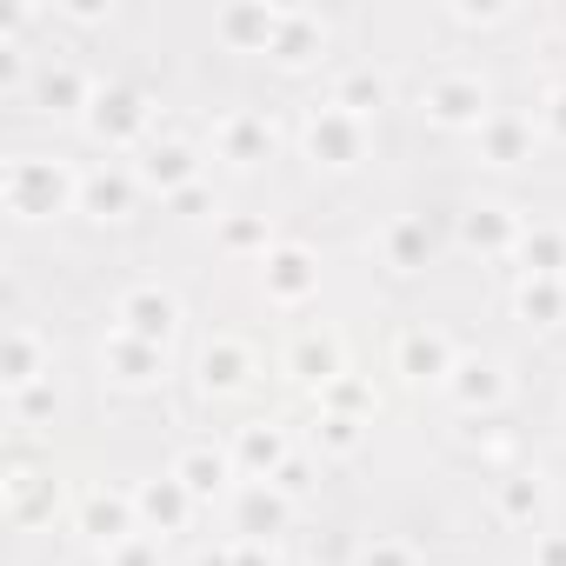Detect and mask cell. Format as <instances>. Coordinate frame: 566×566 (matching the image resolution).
Returning <instances> with one entry per match:
<instances>
[{
  "label": "cell",
  "mask_w": 566,
  "mask_h": 566,
  "mask_svg": "<svg viewBox=\"0 0 566 566\" xmlns=\"http://www.w3.org/2000/svg\"><path fill=\"white\" fill-rule=\"evenodd\" d=\"M0 200H8L14 220H48L67 200H81V180L61 160H48V154H14L8 174H0Z\"/></svg>",
  "instance_id": "1"
},
{
  "label": "cell",
  "mask_w": 566,
  "mask_h": 566,
  "mask_svg": "<svg viewBox=\"0 0 566 566\" xmlns=\"http://www.w3.org/2000/svg\"><path fill=\"white\" fill-rule=\"evenodd\" d=\"M114 321H120V334H134V340H147V347H167V340L180 334V301H174L167 287H154V280H140V287L120 294Z\"/></svg>",
  "instance_id": "2"
},
{
  "label": "cell",
  "mask_w": 566,
  "mask_h": 566,
  "mask_svg": "<svg viewBox=\"0 0 566 566\" xmlns=\"http://www.w3.org/2000/svg\"><path fill=\"white\" fill-rule=\"evenodd\" d=\"M420 107L440 127H486V81L480 74H433Z\"/></svg>",
  "instance_id": "3"
},
{
  "label": "cell",
  "mask_w": 566,
  "mask_h": 566,
  "mask_svg": "<svg viewBox=\"0 0 566 566\" xmlns=\"http://www.w3.org/2000/svg\"><path fill=\"white\" fill-rule=\"evenodd\" d=\"M87 134L107 140V147H127L134 134H147V94L140 87H94Z\"/></svg>",
  "instance_id": "4"
},
{
  "label": "cell",
  "mask_w": 566,
  "mask_h": 566,
  "mask_svg": "<svg viewBox=\"0 0 566 566\" xmlns=\"http://www.w3.org/2000/svg\"><path fill=\"white\" fill-rule=\"evenodd\" d=\"M101 374L114 380V387H154L160 374H167V347H147V340H134V334H107L101 340Z\"/></svg>",
  "instance_id": "5"
},
{
  "label": "cell",
  "mask_w": 566,
  "mask_h": 566,
  "mask_svg": "<svg viewBox=\"0 0 566 566\" xmlns=\"http://www.w3.org/2000/svg\"><path fill=\"white\" fill-rule=\"evenodd\" d=\"M360 147H367V140H360V120H354V114H340L334 101L307 114V154H314L321 167H354V160H360Z\"/></svg>",
  "instance_id": "6"
},
{
  "label": "cell",
  "mask_w": 566,
  "mask_h": 566,
  "mask_svg": "<svg viewBox=\"0 0 566 566\" xmlns=\"http://www.w3.org/2000/svg\"><path fill=\"white\" fill-rule=\"evenodd\" d=\"M134 520H140V513H134V493H107V486H94V493L81 500V533H87L94 546H107V553L134 539Z\"/></svg>",
  "instance_id": "7"
},
{
  "label": "cell",
  "mask_w": 566,
  "mask_h": 566,
  "mask_svg": "<svg viewBox=\"0 0 566 566\" xmlns=\"http://www.w3.org/2000/svg\"><path fill=\"white\" fill-rule=\"evenodd\" d=\"M54 506H61V480L21 460V467L8 473V520H14V526H41V520H54Z\"/></svg>",
  "instance_id": "8"
},
{
  "label": "cell",
  "mask_w": 566,
  "mask_h": 566,
  "mask_svg": "<svg viewBox=\"0 0 566 566\" xmlns=\"http://www.w3.org/2000/svg\"><path fill=\"white\" fill-rule=\"evenodd\" d=\"M41 380H48V340L34 327H8V340H0V387L28 394Z\"/></svg>",
  "instance_id": "9"
},
{
  "label": "cell",
  "mask_w": 566,
  "mask_h": 566,
  "mask_svg": "<svg viewBox=\"0 0 566 566\" xmlns=\"http://www.w3.org/2000/svg\"><path fill=\"white\" fill-rule=\"evenodd\" d=\"M34 107H41V114H87V107H94V87H87L81 67L41 61V67H34Z\"/></svg>",
  "instance_id": "10"
},
{
  "label": "cell",
  "mask_w": 566,
  "mask_h": 566,
  "mask_svg": "<svg viewBox=\"0 0 566 566\" xmlns=\"http://www.w3.org/2000/svg\"><path fill=\"white\" fill-rule=\"evenodd\" d=\"M213 147H220V160L253 167V160H266V154H273V120L240 107V114H227V120L213 127Z\"/></svg>",
  "instance_id": "11"
},
{
  "label": "cell",
  "mask_w": 566,
  "mask_h": 566,
  "mask_svg": "<svg viewBox=\"0 0 566 566\" xmlns=\"http://www.w3.org/2000/svg\"><path fill=\"white\" fill-rule=\"evenodd\" d=\"M260 280H266V294H273V301H307V294H314V280H321V266H314L307 247H273V253L260 260Z\"/></svg>",
  "instance_id": "12"
},
{
  "label": "cell",
  "mask_w": 566,
  "mask_h": 566,
  "mask_svg": "<svg viewBox=\"0 0 566 566\" xmlns=\"http://www.w3.org/2000/svg\"><path fill=\"white\" fill-rule=\"evenodd\" d=\"M280 21H287V8H227V14L213 21V34H220L227 48H240V54H273Z\"/></svg>",
  "instance_id": "13"
},
{
  "label": "cell",
  "mask_w": 566,
  "mask_h": 566,
  "mask_svg": "<svg viewBox=\"0 0 566 566\" xmlns=\"http://www.w3.org/2000/svg\"><path fill=\"white\" fill-rule=\"evenodd\" d=\"M134 513H140L147 526H160V533H180L187 513H193V493H187L174 473H160V480H140V486H134Z\"/></svg>",
  "instance_id": "14"
},
{
  "label": "cell",
  "mask_w": 566,
  "mask_h": 566,
  "mask_svg": "<svg viewBox=\"0 0 566 566\" xmlns=\"http://www.w3.org/2000/svg\"><path fill=\"white\" fill-rule=\"evenodd\" d=\"M453 367H460V354H453L447 334L420 327V334L400 340V374H407V380H453Z\"/></svg>",
  "instance_id": "15"
},
{
  "label": "cell",
  "mask_w": 566,
  "mask_h": 566,
  "mask_svg": "<svg viewBox=\"0 0 566 566\" xmlns=\"http://www.w3.org/2000/svg\"><path fill=\"white\" fill-rule=\"evenodd\" d=\"M193 167H200V160H193L187 140H154V147L140 154V180L160 187V193H187V187H193Z\"/></svg>",
  "instance_id": "16"
},
{
  "label": "cell",
  "mask_w": 566,
  "mask_h": 566,
  "mask_svg": "<svg viewBox=\"0 0 566 566\" xmlns=\"http://www.w3.org/2000/svg\"><path fill=\"white\" fill-rule=\"evenodd\" d=\"M247 374H253L247 340H207V347H200V387H207V394H240Z\"/></svg>",
  "instance_id": "17"
},
{
  "label": "cell",
  "mask_w": 566,
  "mask_h": 566,
  "mask_svg": "<svg viewBox=\"0 0 566 566\" xmlns=\"http://www.w3.org/2000/svg\"><path fill=\"white\" fill-rule=\"evenodd\" d=\"M294 453H287V433L280 427H266V420H253V427H240V447H233V467H247L253 480H273L280 467H287Z\"/></svg>",
  "instance_id": "18"
},
{
  "label": "cell",
  "mask_w": 566,
  "mask_h": 566,
  "mask_svg": "<svg viewBox=\"0 0 566 566\" xmlns=\"http://www.w3.org/2000/svg\"><path fill=\"white\" fill-rule=\"evenodd\" d=\"M321 48H327V28H321V14H307V8H287V21H280V34H273V61H280V67H307Z\"/></svg>",
  "instance_id": "19"
},
{
  "label": "cell",
  "mask_w": 566,
  "mask_h": 566,
  "mask_svg": "<svg viewBox=\"0 0 566 566\" xmlns=\"http://www.w3.org/2000/svg\"><path fill=\"white\" fill-rule=\"evenodd\" d=\"M520 233H526V227H520L506 207H493V200L460 213V240H467V247H480V253H506V247H520Z\"/></svg>",
  "instance_id": "20"
},
{
  "label": "cell",
  "mask_w": 566,
  "mask_h": 566,
  "mask_svg": "<svg viewBox=\"0 0 566 566\" xmlns=\"http://www.w3.org/2000/svg\"><path fill=\"white\" fill-rule=\"evenodd\" d=\"M447 387H453V400H460L467 413H480V407H500V400H506V367H500V360H460Z\"/></svg>",
  "instance_id": "21"
},
{
  "label": "cell",
  "mask_w": 566,
  "mask_h": 566,
  "mask_svg": "<svg viewBox=\"0 0 566 566\" xmlns=\"http://www.w3.org/2000/svg\"><path fill=\"white\" fill-rule=\"evenodd\" d=\"M380 247H387V266H394V273H420V266L433 260V233H427L420 213H400V220L380 233Z\"/></svg>",
  "instance_id": "22"
},
{
  "label": "cell",
  "mask_w": 566,
  "mask_h": 566,
  "mask_svg": "<svg viewBox=\"0 0 566 566\" xmlns=\"http://www.w3.org/2000/svg\"><path fill=\"white\" fill-rule=\"evenodd\" d=\"M193 500H213V493H227V473H233V460L227 453H213V447H187L174 467H167Z\"/></svg>",
  "instance_id": "23"
},
{
  "label": "cell",
  "mask_w": 566,
  "mask_h": 566,
  "mask_svg": "<svg viewBox=\"0 0 566 566\" xmlns=\"http://www.w3.org/2000/svg\"><path fill=\"white\" fill-rule=\"evenodd\" d=\"M513 253H520L526 280H559L566 273V227H526Z\"/></svg>",
  "instance_id": "24"
},
{
  "label": "cell",
  "mask_w": 566,
  "mask_h": 566,
  "mask_svg": "<svg viewBox=\"0 0 566 566\" xmlns=\"http://www.w3.org/2000/svg\"><path fill=\"white\" fill-rule=\"evenodd\" d=\"M526 147H533V127H526L520 114H486V127H480V160L513 167V160H526Z\"/></svg>",
  "instance_id": "25"
},
{
  "label": "cell",
  "mask_w": 566,
  "mask_h": 566,
  "mask_svg": "<svg viewBox=\"0 0 566 566\" xmlns=\"http://www.w3.org/2000/svg\"><path fill=\"white\" fill-rule=\"evenodd\" d=\"M81 207H87L94 220H120V213L134 207V174H114V167L87 174V180H81Z\"/></svg>",
  "instance_id": "26"
},
{
  "label": "cell",
  "mask_w": 566,
  "mask_h": 566,
  "mask_svg": "<svg viewBox=\"0 0 566 566\" xmlns=\"http://www.w3.org/2000/svg\"><path fill=\"white\" fill-rule=\"evenodd\" d=\"M280 526H287V493H280V486H247L240 493V533L247 539H266Z\"/></svg>",
  "instance_id": "27"
},
{
  "label": "cell",
  "mask_w": 566,
  "mask_h": 566,
  "mask_svg": "<svg viewBox=\"0 0 566 566\" xmlns=\"http://www.w3.org/2000/svg\"><path fill=\"white\" fill-rule=\"evenodd\" d=\"M334 107L354 114V120H360V114H380V107H387V81H380L374 67H347V74L334 81Z\"/></svg>",
  "instance_id": "28"
},
{
  "label": "cell",
  "mask_w": 566,
  "mask_h": 566,
  "mask_svg": "<svg viewBox=\"0 0 566 566\" xmlns=\"http://www.w3.org/2000/svg\"><path fill=\"white\" fill-rule=\"evenodd\" d=\"M294 374L314 380V387H334L340 380V340L334 334H301L294 340Z\"/></svg>",
  "instance_id": "29"
},
{
  "label": "cell",
  "mask_w": 566,
  "mask_h": 566,
  "mask_svg": "<svg viewBox=\"0 0 566 566\" xmlns=\"http://www.w3.org/2000/svg\"><path fill=\"white\" fill-rule=\"evenodd\" d=\"M513 307H520V321H533V327H559V321H566V287H559V280H520Z\"/></svg>",
  "instance_id": "30"
},
{
  "label": "cell",
  "mask_w": 566,
  "mask_h": 566,
  "mask_svg": "<svg viewBox=\"0 0 566 566\" xmlns=\"http://www.w3.org/2000/svg\"><path fill=\"white\" fill-rule=\"evenodd\" d=\"M539 506H546V486H539L533 473H520V480L500 486V513H506V520H539Z\"/></svg>",
  "instance_id": "31"
},
{
  "label": "cell",
  "mask_w": 566,
  "mask_h": 566,
  "mask_svg": "<svg viewBox=\"0 0 566 566\" xmlns=\"http://www.w3.org/2000/svg\"><path fill=\"white\" fill-rule=\"evenodd\" d=\"M220 240H227L233 253H260V260L273 253V247H266V220H253V213H233V220L220 227Z\"/></svg>",
  "instance_id": "32"
},
{
  "label": "cell",
  "mask_w": 566,
  "mask_h": 566,
  "mask_svg": "<svg viewBox=\"0 0 566 566\" xmlns=\"http://www.w3.org/2000/svg\"><path fill=\"white\" fill-rule=\"evenodd\" d=\"M321 400H327V413H347V420H360V413L374 407V394H367L354 374H340L334 387H321Z\"/></svg>",
  "instance_id": "33"
},
{
  "label": "cell",
  "mask_w": 566,
  "mask_h": 566,
  "mask_svg": "<svg viewBox=\"0 0 566 566\" xmlns=\"http://www.w3.org/2000/svg\"><path fill=\"white\" fill-rule=\"evenodd\" d=\"M8 413H14V427L48 420V413H54V380H41V387H28V394H8Z\"/></svg>",
  "instance_id": "34"
},
{
  "label": "cell",
  "mask_w": 566,
  "mask_h": 566,
  "mask_svg": "<svg viewBox=\"0 0 566 566\" xmlns=\"http://www.w3.org/2000/svg\"><path fill=\"white\" fill-rule=\"evenodd\" d=\"M321 447H327V453H354V447H360V420H347V413H321Z\"/></svg>",
  "instance_id": "35"
},
{
  "label": "cell",
  "mask_w": 566,
  "mask_h": 566,
  "mask_svg": "<svg viewBox=\"0 0 566 566\" xmlns=\"http://www.w3.org/2000/svg\"><path fill=\"white\" fill-rule=\"evenodd\" d=\"M354 566H413V553H407V546H400V539H367V546H360V559H354Z\"/></svg>",
  "instance_id": "36"
},
{
  "label": "cell",
  "mask_w": 566,
  "mask_h": 566,
  "mask_svg": "<svg viewBox=\"0 0 566 566\" xmlns=\"http://www.w3.org/2000/svg\"><path fill=\"white\" fill-rule=\"evenodd\" d=\"M107 566H160V546H154V539H140V533H134V539H127V546H114V553H107Z\"/></svg>",
  "instance_id": "37"
},
{
  "label": "cell",
  "mask_w": 566,
  "mask_h": 566,
  "mask_svg": "<svg viewBox=\"0 0 566 566\" xmlns=\"http://www.w3.org/2000/svg\"><path fill=\"white\" fill-rule=\"evenodd\" d=\"M28 81V54H21V41H0V87H21Z\"/></svg>",
  "instance_id": "38"
},
{
  "label": "cell",
  "mask_w": 566,
  "mask_h": 566,
  "mask_svg": "<svg viewBox=\"0 0 566 566\" xmlns=\"http://www.w3.org/2000/svg\"><path fill=\"white\" fill-rule=\"evenodd\" d=\"M273 486H280V493H287V500H294V493H307V460H287V467H280V473H273Z\"/></svg>",
  "instance_id": "39"
},
{
  "label": "cell",
  "mask_w": 566,
  "mask_h": 566,
  "mask_svg": "<svg viewBox=\"0 0 566 566\" xmlns=\"http://www.w3.org/2000/svg\"><path fill=\"white\" fill-rule=\"evenodd\" d=\"M546 134H553V140H566V87H553V94H546Z\"/></svg>",
  "instance_id": "40"
},
{
  "label": "cell",
  "mask_w": 566,
  "mask_h": 566,
  "mask_svg": "<svg viewBox=\"0 0 566 566\" xmlns=\"http://www.w3.org/2000/svg\"><path fill=\"white\" fill-rule=\"evenodd\" d=\"M233 566H273L266 539H240V546H233Z\"/></svg>",
  "instance_id": "41"
},
{
  "label": "cell",
  "mask_w": 566,
  "mask_h": 566,
  "mask_svg": "<svg viewBox=\"0 0 566 566\" xmlns=\"http://www.w3.org/2000/svg\"><path fill=\"white\" fill-rule=\"evenodd\" d=\"M453 21H467V28H493V21H506V8H453Z\"/></svg>",
  "instance_id": "42"
},
{
  "label": "cell",
  "mask_w": 566,
  "mask_h": 566,
  "mask_svg": "<svg viewBox=\"0 0 566 566\" xmlns=\"http://www.w3.org/2000/svg\"><path fill=\"white\" fill-rule=\"evenodd\" d=\"M533 559H539V566H566V533H546Z\"/></svg>",
  "instance_id": "43"
},
{
  "label": "cell",
  "mask_w": 566,
  "mask_h": 566,
  "mask_svg": "<svg viewBox=\"0 0 566 566\" xmlns=\"http://www.w3.org/2000/svg\"><path fill=\"white\" fill-rule=\"evenodd\" d=\"M61 14H67V21H81V28H87V21H107V8H101V0H67Z\"/></svg>",
  "instance_id": "44"
},
{
  "label": "cell",
  "mask_w": 566,
  "mask_h": 566,
  "mask_svg": "<svg viewBox=\"0 0 566 566\" xmlns=\"http://www.w3.org/2000/svg\"><path fill=\"white\" fill-rule=\"evenodd\" d=\"M174 207H180V213H200V207H207V193H200V187H187V193H174Z\"/></svg>",
  "instance_id": "45"
},
{
  "label": "cell",
  "mask_w": 566,
  "mask_h": 566,
  "mask_svg": "<svg viewBox=\"0 0 566 566\" xmlns=\"http://www.w3.org/2000/svg\"><path fill=\"white\" fill-rule=\"evenodd\" d=\"M200 566H233V546H213V553H200Z\"/></svg>",
  "instance_id": "46"
}]
</instances>
